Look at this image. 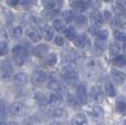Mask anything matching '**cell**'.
<instances>
[{
	"label": "cell",
	"mask_w": 126,
	"mask_h": 125,
	"mask_svg": "<svg viewBox=\"0 0 126 125\" xmlns=\"http://www.w3.org/2000/svg\"><path fill=\"white\" fill-rule=\"evenodd\" d=\"M12 56H13V61L18 66H22L25 62L26 57H28V49L24 46H16L12 49Z\"/></svg>",
	"instance_id": "6da1fadb"
},
{
	"label": "cell",
	"mask_w": 126,
	"mask_h": 125,
	"mask_svg": "<svg viewBox=\"0 0 126 125\" xmlns=\"http://www.w3.org/2000/svg\"><path fill=\"white\" fill-rule=\"evenodd\" d=\"M60 75H62L63 78L66 79L69 82H74V81H76L78 79V73H77L76 68L70 64L63 67L62 70H60Z\"/></svg>",
	"instance_id": "7a4b0ae2"
},
{
	"label": "cell",
	"mask_w": 126,
	"mask_h": 125,
	"mask_svg": "<svg viewBox=\"0 0 126 125\" xmlns=\"http://www.w3.org/2000/svg\"><path fill=\"white\" fill-rule=\"evenodd\" d=\"M12 76V65L9 61L0 62V78L2 80H9Z\"/></svg>",
	"instance_id": "3957f363"
},
{
	"label": "cell",
	"mask_w": 126,
	"mask_h": 125,
	"mask_svg": "<svg viewBox=\"0 0 126 125\" xmlns=\"http://www.w3.org/2000/svg\"><path fill=\"white\" fill-rule=\"evenodd\" d=\"M48 88L55 93H58L60 95H64V94H68V91H67V88L63 85L62 82L57 80H50L48 82Z\"/></svg>",
	"instance_id": "277c9868"
},
{
	"label": "cell",
	"mask_w": 126,
	"mask_h": 125,
	"mask_svg": "<svg viewBox=\"0 0 126 125\" xmlns=\"http://www.w3.org/2000/svg\"><path fill=\"white\" fill-rule=\"evenodd\" d=\"M89 95H90L91 100L96 103H101V102H103V100H104V93H103L102 89L100 87H98V86H93V87L90 89Z\"/></svg>",
	"instance_id": "5b68a950"
},
{
	"label": "cell",
	"mask_w": 126,
	"mask_h": 125,
	"mask_svg": "<svg viewBox=\"0 0 126 125\" xmlns=\"http://www.w3.org/2000/svg\"><path fill=\"white\" fill-rule=\"evenodd\" d=\"M25 105L21 102H14L12 103L9 108V112H10L11 115L13 116H22V115L25 114Z\"/></svg>",
	"instance_id": "8992f818"
},
{
	"label": "cell",
	"mask_w": 126,
	"mask_h": 125,
	"mask_svg": "<svg viewBox=\"0 0 126 125\" xmlns=\"http://www.w3.org/2000/svg\"><path fill=\"white\" fill-rule=\"evenodd\" d=\"M74 45L78 48H88L90 47V40L88 38L86 34L77 35L76 38L74 40Z\"/></svg>",
	"instance_id": "52a82bcc"
},
{
	"label": "cell",
	"mask_w": 126,
	"mask_h": 125,
	"mask_svg": "<svg viewBox=\"0 0 126 125\" xmlns=\"http://www.w3.org/2000/svg\"><path fill=\"white\" fill-rule=\"evenodd\" d=\"M46 103L50 107H54V108H58L60 104L63 103V95L58 94V93H50L47 98H46Z\"/></svg>",
	"instance_id": "ba28073f"
},
{
	"label": "cell",
	"mask_w": 126,
	"mask_h": 125,
	"mask_svg": "<svg viewBox=\"0 0 126 125\" xmlns=\"http://www.w3.org/2000/svg\"><path fill=\"white\" fill-rule=\"evenodd\" d=\"M90 19H91V22H92V25L96 26V28H99V26H101L103 24L104 20H103V16H102V13L100 12L99 10H93L91 11L90 13Z\"/></svg>",
	"instance_id": "9c48e42d"
},
{
	"label": "cell",
	"mask_w": 126,
	"mask_h": 125,
	"mask_svg": "<svg viewBox=\"0 0 126 125\" xmlns=\"http://www.w3.org/2000/svg\"><path fill=\"white\" fill-rule=\"evenodd\" d=\"M46 78H47L46 74L43 70H41V69L34 70V73L32 75V81L34 85H41V83H43L46 80Z\"/></svg>",
	"instance_id": "30bf717a"
},
{
	"label": "cell",
	"mask_w": 126,
	"mask_h": 125,
	"mask_svg": "<svg viewBox=\"0 0 126 125\" xmlns=\"http://www.w3.org/2000/svg\"><path fill=\"white\" fill-rule=\"evenodd\" d=\"M71 7L75 11H78V12H83L87 9L89 8V1H83V0H78V1H72L71 2Z\"/></svg>",
	"instance_id": "8fae6325"
},
{
	"label": "cell",
	"mask_w": 126,
	"mask_h": 125,
	"mask_svg": "<svg viewBox=\"0 0 126 125\" xmlns=\"http://www.w3.org/2000/svg\"><path fill=\"white\" fill-rule=\"evenodd\" d=\"M71 125H88V117L83 113H78L71 119Z\"/></svg>",
	"instance_id": "7c38bea8"
},
{
	"label": "cell",
	"mask_w": 126,
	"mask_h": 125,
	"mask_svg": "<svg viewBox=\"0 0 126 125\" xmlns=\"http://www.w3.org/2000/svg\"><path fill=\"white\" fill-rule=\"evenodd\" d=\"M25 34H26V36L30 38V40L32 41L33 43L40 42V41H41V37H42V36H41V34L38 33V31L35 30L34 28H29L28 30H26Z\"/></svg>",
	"instance_id": "4fadbf2b"
},
{
	"label": "cell",
	"mask_w": 126,
	"mask_h": 125,
	"mask_svg": "<svg viewBox=\"0 0 126 125\" xmlns=\"http://www.w3.org/2000/svg\"><path fill=\"white\" fill-rule=\"evenodd\" d=\"M77 99L79 100L80 103H86L87 102V90L84 86H78L77 87Z\"/></svg>",
	"instance_id": "5bb4252c"
},
{
	"label": "cell",
	"mask_w": 126,
	"mask_h": 125,
	"mask_svg": "<svg viewBox=\"0 0 126 125\" xmlns=\"http://www.w3.org/2000/svg\"><path fill=\"white\" fill-rule=\"evenodd\" d=\"M28 80H29V77L25 73H18L13 77L14 83H16V85H19V86L25 85V83L28 82Z\"/></svg>",
	"instance_id": "9a60e30c"
},
{
	"label": "cell",
	"mask_w": 126,
	"mask_h": 125,
	"mask_svg": "<svg viewBox=\"0 0 126 125\" xmlns=\"http://www.w3.org/2000/svg\"><path fill=\"white\" fill-rule=\"evenodd\" d=\"M42 34H43V37H44L46 41H50L54 37V30H53L52 26L45 24L42 28Z\"/></svg>",
	"instance_id": "2e32d148"
},
{
	"label": "cell",
	"mask_w": 126,
	"mask_h": 125,
	"mask_svg": "<svg viewBox=\"0 0 126 125\" xmlns=\"http://www.w3.org/2000/svg\"><path fill=\"white\" fill-rule=\"evenodd\" d=\"M89 114L91 115L94 119H101L104 114V111L101 107L99 105H95V107H92L90 110H89Z\"/></svg>",
	"instance_id": "e0dca14e"
},
{
	"label": "cell",
	"mask_w": 126,
	"mask_h": 125,
	"mask_svg": "<svg viewBox=\"0 0 126 125\" xmlns=\"http://www.w3.org/2000/svg\"><path fill=\"white\" fill-rule=\"evenodd\" d=\"M112 78L114 79L115 82H117L118 85L123 83L125 81V74L122 73L121 70H112Z\"/></svg>",
	"instance_id": "ac0fdd59"
},
{
	"label": "cell",
	"mask_w": 126,
	"mask_h": 125,
	"mask_svg": "<svg viewBox=\"0 0 126 125\" xmlns=\"http://www.w3.org/2000/svg\"><path fill=\"white\" fill-rule=\"evenodd\" d=\"M43 4H44L45 9L47 11H52V10H57V9H59V6L62 4V2H57V1L49 0V1H44Z\"/></svg>",
	"instance_id": "d6986e66"
},
{
	"label": "cell",
	"mask_w": 126,
	"mask_h": 125,
	"mask_svg": "<svg viewBox=\"0 0 126 125\" xmlns=\"http://www.w3.org/2000/svg\"><path fill=\"white\" fill-rule=\"evenodd\" d=\"M112 64L114 65V66H117V67H123V66H125V65H126V57L124 56V55H122V54L117 55V56L113 57Z\"/></svg>",
	"instance_id": "ffe728a7"
},
{
	"label": "cell",
	"mask_w": 126,
	"mask_h": 125,
	"mask_svg": "<svg viewBox=\"0 0 126 125\" xmlns=\"http://www.w3.org/2000/svg\"><path fill=\"white\" fill-rule=\"evenodd\" d=\"M10 35L13 40H19V38H21L23 35V29L21 28V26H14V28L11 29Z\"/></svg>",
	"instance_id": "44dd1931"
},
{
	"label": "cell",
	"mask_w": 126,
	"mask_h": 125,
	"mask_svg": "<svg viewBox=\"0 0 126 125\" xmlns=\"http://www.w3.org/2000/svg\"><path fill=\"white\" fill-rule=\"evenodd\" d=\"M64 33H65V36H66L68 40H72L74 41L77 36V31L74 26H68L64 30Z\"/></svg>",
	"instance_id": "7402d4cb"
},
{
	"label": "cell",
	"mask_w": 126,
	"mask_h": 125,
	"mask_svg": "<svg viewBox=\"0 0 126 125\" xmlns=\"http://www.w3.org/2000/svg\"><path fill=\"white\" fill-rule=\"evenodd\" d=\"M116 110L121 113L122 115H126V100L121 98L116 102Z\"/></svg>",
	"instance_id": "603a6c76"
},
{
	"label": "cell",
	"mask_w": 126,
	"mask_h": 125,
	"mask_svg": "<svg viewBox=\"0 0 126 125\" xmlns=\"http://www.w3.org/2000/svg\"><path fill=\"white\" fill-rule=\"evenodd\" d=\"M104 88H105L106 94H108L110 98H113V97H115V95H116V90H115L114 86H113V83L111 82V81H108V82H105V86H104Z\"/></svg>",
	"instance_id": "cb8c5ba5"
},
{
	"label": "cell",
	"mask_w": 126,
	"mask_h": 125,
	"mask_svg": "<svg viewBox=\"0 0 126 125\" xmlns=\"http://www.w3.org/2000/svg\"><path fill=\"white\" fill-rule=\"evenodd\" d=\"M110 55L111 56H117V55H120V52H121V47L120 45L117 44L116 42H112L110 44Z\"/></svg>",
	"instance_id": "d4e9b609"
},
{
	"label": "cell",
	"mask_w": 126,
	"mask_h": 125,
	"mask_svg": "<svg viewBox=\"0 0 126 125\" xmlns=\"http://www.w3.org/2000/svg\"><path fill=\"white\" fill-rule=\"evenodd\" d=\"M56 62H57L56 54H54V53H49V54L46 55V57H45V64L47 65V66H54V65L56 64Z\"/></svg>",
	"instance_id": "484cf974"
},
{
	"label": "cell",
	"mask_w": 126,
	"mask_h": 125,
	"mask_svg": "<svg viewBox=\"0 0 126 125\" xmlns=\"http://www.w3.org/2000/svg\"><path fill=\"white\" fill-rule=\"evenodd\" d=\"M53 117H54L56 121H63V120H65V117H66V113H65V111L63 109L57 108V109L53 112Z\"/></svg>",
	"instance_id": "4316f807"
},
{
	"label": "cell",
	"mask_w": 126,
	"mask_h": 125,
	"mask_svg": "<svg viewBox=\"0 0 126 125\" xmlns=\"http://www.w3.org/2000/svg\"><path fill=\"white\" fill-rule=\"evenodd\" d=\"M115 11L117 13V16L121 18V16H124L125 14V3L124 2H116L115 3Z\"/></svg>",
	"instance_id": "83f0119b"
},
{
	"label": "cell",
	"mask_w": 126,
	"mask_h": 125,
	"mask_svg": "<svg viewBox=\"0 0 126 125\" xmlns=\"http://www.w3.org/2000/svg\"><path fill=\"white\" fill-rule=\"evenodd\" d=\"M63 19L67 22H70V21L76 20V13L72 10H66L63 12Z\"/></svg>",
	"instance_id": "f1b7e54d"
},
{
	"label": "cell",
	"mask_w": 126,
	"mask_h": 125,
	"mask_svg": "<svg viewBox=\"0 0 126 125\" xmlns=\"http://www.w3.org/2000/svg\"><path fill=\"white\" fill-rule=\"evenodd\" d=\"M34 53H35L36 56L44 57L46 55V53H47V46H46V45H43V44L38 45V46L34 49Z\"/></svg>",
	"instance_id": "f546056e"
},
{
	"label": "cell",
	"mask_w": 126,
	"mask_h": 125,
	"mask_svg": "<svg viewBox=\"0 0 126 125\" xmlns=\"http://www.w3.org/2000/svg\"><path fill=\"white\" fill-rule=\"evenodd\" d=\"M114 38L117 44H120V43H125L126 42V34L117 30L114 32Z\"/></svg>",
	"instance_id": "4dcf8cb0"
},
{
	"label": "cell",
	"mask_w": 126,
	"mask_h": 125,
	"mask_svg": "<svg viewBox=\"0 0 126 125\" xmlns=\"http://www.w3.org/2000/svg\"><path fill=\"white\" fill-rule=\"evenodd\" d=\"M23 125H41V121L35 115H32V116H29L28 119L23 122Z\"/></svg>",
	"instance_id": "1f68e13d"
},
{
	"label": "cell",
	"mask_w": 126,
	"mask_h": 125,
	"mask_svg": "<svg viewBox=\"0 0 126 125\" xmlns=\"http://www.w3.org/2000/svg\"><path fill=\"white\" fill-rule=\"evenodd\" d=\"M53 30H56L57 32H62V31H64L65 30L64 22H63L62 20H59V19L54 20V22H53Z\"/></svg>",
	"instance_id": "d6a6232c"
},
{
	"label": "cell",
	"mask_w": 126,
	"mask_h": 125,
	"mask_svg": "<svg viewBox=\"0 0 126 125\" xmlns=\"http://www.w3.org/2000/svg\"><path fill=\"white\" fill-rule=\"evenodd\" d=\"M76 23L78 24V26H80V28H83V26H86L88 24V19H87V16H76Z\"/></svg>",
	"instance_id": "836d02e7"
},
{
	"label": "cell",
	"mask_w": 126,
	"mask_h": 125,
	"mask_svg": "<svg viewBox=\"0 0 126 125\" xmlns=\"http://www.w3.org/2000/svg\"><path fill=\"white\" fill-rule=\"evenodd\" d=\"M86 66L88 67V68H90L91 70H94V69H96L99 66H100V64H99V62L95 61V59L90 58L86 62Z\"/></svg>",
	"instance_id": "e575fe53"
},
{
	"label": "cell",
	"mask_w": 126,
	"mask_h": 125,
	"mask_svg": "<svg viewBox=\"0 0 126 125\" xmlns=\"http://www.w3.org/2000/svg\"><path fill=\"white\" fill-rule=\"evenodd\" d=\"M7 116V107L3 101L0 100V120H3Z\"/></svg>",
	"instance_id": "d590c367"
},
{
	"label": "cell",
	"mask_w": 126,
	"mask_h": 125,
	"mask_svg": "<svg viewBox=\"0 0 126 125\" xmlns=\"http://www.w3.org/2000/svg\"><path fill=\"white\" fill-rule=\"evenodd\" d=\"M112 24L116 26V28H123L124 26V21L122 20V18H118V16H116V18H114L112 20Z\"/></svg>",
	"instance_id": "8d00e7d4"
},
{
	"label": "cell",
	"mask_w": 126,
	"mask_h": 125,
	"mask_svg": "<svg viewBox=\"0 0 126 125\" xmlns=\"http://www.w3.org/2000/svg\"><path fill=\"white\" fill-rule=\"evenodd\" d=\"M9 52L8 45L7 43H0V56H3V55H7Z\"/></svg>",
	"instance_id": "74e56055"
},
{
	"label": "cell",
	"mask_w": 126,
	"mask_h": 125,
	"mask_svg": "<svg viewBox=\"0 0 126 125\" xmlns=\"http://www.w3.org/2000/svg\"><path fill=\"white\" fill-rule=\"evenodd\" d=\"M55 44H56L57 46H63V45L65 44L64 37L60 36V35H56V36H55Z\"/></svg>",
	"instance_id": "f35d334b"
},
{
	"label": "cell",
	"mask_w": 126,
	"mask_h": 125,
	"mask_svg": "<svg viewBox=\"0 0 126 125\" xmlns=\"http://www.w3.org/2000/svg\"><path fill=\"white\" fill-rule=\"evenodd\" d=\"M58 14H59V9H57V10L47 11V16H48V18H49V19L56 18V16H58Z\"/></svg>",
	"instance_id": "ab89813d"
},
{
	"label": "cell",
	"mask_w": 126,
	"mask_h": 125,
	"mask_svg": "<svg viewBox=\"0 0 126 125\" xmlns=\"http://www.w3.org/2000/svg\"><path fill=\"white\" fill-rule=\"evenodd\" d=\"M6 42H7V33L0 29V43H6Z\"/></svg>",
	"instance_id": "60d3db41"
},
{
	"label": "cell",
	"mask_w": 126,
	"mask_h": 125,
	"mask_svg": "<svg viewBox=\"0 0 126 125\" xmlns=\"http://www.w3.org/2000/svg\"><path fill=\"white\" fill-rule=\"evenodd\" d=\"M89 32H90L92 35H96V33L99 32V29L94 25H91L90 28H89Z\"/></svg>",
	"instance_id": "b9f144b4"
},
{
	"label": "cell",
	"mask_w": 126,
	"mask_h": 125,
	"mask_svg": "<svg viewBox=\"0 0 126 125\" xmlns=\"http://www.w3.org/2000/svg\"><path fill=\"white\" fill-rule=\"evenodd\" d=\"M102 16H103V20L105 19L106 21H111V14H110L109 11H105V12L102 14Z\"/></svg>",
	"instance_id": "7bdbcfd3"
},
{
	"label": "cell",
	"mask_w": 126,
	"mask_h": 125,
	"mask_svg": "<svg viewBox=\"0 0 126 125\" xmlns=\"http://www.w3.org/2000/svg\"><path fill=\"white\" fill-rule=\"evenodd\" d=\"M0 125H8L6 123V121L4 120H0Z\"/></svg>",
	"instance_id": "ee69618b"
},
{
	"label": "cell",
	"mask_w": 126,
	"mask_h": 125,
	"mask_svg": "<svg viewBox=\"0 0 126 125\" xmlns=\"http://www.w3.org/2000/svg\"><path fill=\"white\" fill-rule=\"evenodd\" d=\"M8 125H19L18 123H16V122H11V123H9Z\"/></svg>",
	"instance_id": "f6af8a7d"
},
{
	"label": "cell",
	"mask_w": 126,
	"mask_h": 125,
	"mask_svg": "<svg viewBox=\"0 0 126 125\" xmlns=\"http://www.w3.org/2000/svg\"><path fill=\"white\" fill-rule=\"evenodd\" d=\"M125 3V14H124V16H126V2H124Z\"/></svg>",
	"instance_id": "bcb514c9"
},
{
	"label": "cell",
	"mask_w": 126,
	"mask_h": 125,
	"mask_svg": "<svg viewBox=\"0 0 126 125\" xmlns=\"http://www.w3.org/2000/svg\"><path fill=\"white\" fill-rule=\"evenodd\" d=\"M124 49H125V50H126V42H125V43H124Z\"/></svg>",
	"instance_id": "7dc6e473"
},
{
	"label": "cell",
	"mask_w": 126,
	"mask_h": 125,
	"mask_svg": "<svg viewBox=\"0 0 126 125\" xmlns=\"http://www.w3.org/2000/svg\"><path fill=\"white\" fill-rule=\"evenodd\" d=\"M123 125H126V120H125V121H124V124H123Z\"/></svg>",
	"instance_id": "c3c4849f"
}]
</instances>
